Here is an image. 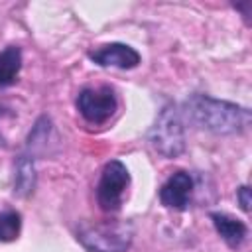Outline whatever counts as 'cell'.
<instances>
[{"label":"cell","mask_w":252,"mask_h":252,"mask_svg":"<svg viewBox=\"0 0 252 252\" xmlns=\"http://www.w3.org/2000/svg\"><path fill=\"white\" fill-rule=\"evenodd\" d=\"M185 116L195 126L215 134H238L250 124V110L209 94H193L185 100Z\"/></svg>","instance_id":"1"},{"label":"cell","mask_w":252,"mask_h":252,"mask_svg":"<svg viewBox=\"0 0 252 252\" xmlns=\"http://www.w3.org/2000/svg\"><path fill=\"white\" fill-rule=\"evenodd\" d=\"M132 238L134 228L128 220L83 222L77 228V240L89 252H126Z\"/></svg>","instance_id":"2"},{"label":"cell","mask_w":252,"mask_h":252,"mask_svg":"<svg viewBox=\"0 0 252 252\" xmlns=\"http://www.w3.org/2000/svg\"><path fill=\"white\" fill-rule=\"evenodd\" d=\"M148 140H150L152 148L163 158H177L185 150L183 122H181L179 110L175 108L173 102H167L159 110L152 130L148 134Z\"/></svg>","instance_id":"3"},{"label":"cell","mask_w":252,"mask_h":252,"mask_svg":"<svg viewBox=\"0 0 252 252\" xmlns=\"http://www.w3.org/2000/svg\"><path fill=\"white\" fill-rule=\"evenodd\" d=\"M130 185V171L120 159H110L102 167L96 185V203L104 213H116L122 205L124 191Z\"/></svg>","instance_id":"4"},{"label":"cell","mask_w":252,"mask_h":252,"mask_svg":"<svg viewBox=\"0 0 252 252\" xmlns=\"http://www.w3.org/2000/svg\"><path fill=\"white\" fill-rule=\"evenodd\" d=\"M118 100L108 85L85 87L77 94V110L91 124H104L116 112Z\"/></svg>","instance_id":"5"},{"label":"cell","mask_w":252,"mask_h":252,"mask_svg":"<svg viewBox=\"0 0 252 252\" xmlns=\"http://www.w3.org/2000/svg\"><path fill=\"white\" fill-rule=\"evenodd\" d=\"M191 195H193V177L189 171L183 169L171 173L159 187V201L167 209L185 211L191 203Z\"/></svg>","instance_id":"6"},{"label":"cell","mask_w":252,"mask_h":252,"mask_svg":"<svg viewBox=\"0 0 252 252\" xmlns=\"http://www.w3.org/2000/svg\"><path fill=\"white\" fill-rule=\"evenodd\" d=\"M89 59L100 67H118V69H134L140 65V53L126 43H106L98 49L89 51Z\"/></svg>","instance_id":"7"},{"label":"cell","mask_w":252,"mask_h":252,"mask_svg":"<svg viewBox=\"0 0 252 252\" xmlns=\"http://www.w3.org/2000/svg\"><path fill=\"white\" fill-rule=\"evenodd\" d=\"M211 220H213V226H215L217 234L230 248H238L244 242V238L248 234V228L240 219H234L226 213H211Z\"/></svg>","instance_id":"8"},{"label":"cell","mask_w":252,"mask_h":252,"mask_svg":"<svg viewBox=\"0 0 252 252\" xmlns=\"http://www.w3.org/2000/svg\"><path fill=\"white\" fill-rule=\"evenodd\" d=\"M22 69V49L18 45H8L0 51V87L16 83Z\"/></svg>","instance_id":"9"},{"label":"cell","mask_w":252,"mask_h":252,"mask_svg":"<svg viewBox=\"0 0 252 252\" xmlns=\"http://www.w3.org/2000/svg\"><path fill=\"white\" fill-rule=\"evenodd\" d=\"M16 175H14V193L18 195H28L32 193L35 185V171H33V161L28 156H20L16 163Z\"/></svg>","instance_id":"10"},{"label":"cell","mask_w":252,"mask_h":252,"mask_svg":"<svg viewBox=\"0 0 252 252\" xmlns=\"http://www.w3.org/2000/svg\"><path fill=\"white\" fill-rule=\"evenodd\" d=\"M22 215L16 209L0 211V242H12L20 236Z\"/></svg>","instance_id":"11"},{"label":"cell","mask_w":252,"mask_h":252,"mask_svg":"<svg viewBox=\"0 0 252 252\" xmlns=\"http://www.w3.org/2000/svg\"><path fill=\"white\" fill-rule=\"evenodd\" d=\"M236 199L240 203V209L248 213V209H250V189H248V185H240L236 189Z\"/></svg>","instance_id":"12"},{"label":"cell","mask_w":252,"mask_h":252,"mask_svg":"<svg viewBox=\"0 0 252 252\" xmlns=\"http://www.w3.org/2000/svg\"><path fill=\"white\" fill-rule=\"evenodd\" d=\"M8 110H10V108H4V106L0 104V118H2V116H12V112H8ZM0 144H6V140H4L2 134H0Z\"/></svg>","instance_id":"13"}]
</instances>
